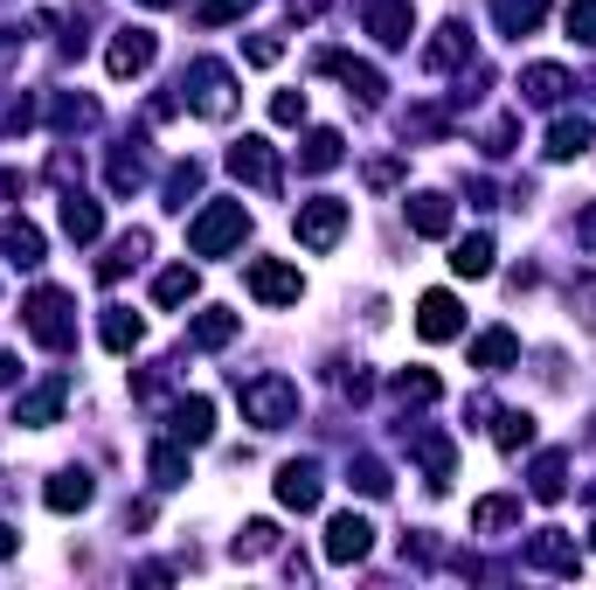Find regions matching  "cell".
<instances>
[{
	"label": "cell",
	"instance_id": "obj_1",
	"mask_svg": "<svg viewBox=\"0 0 596 590\" xmlns=\"http://www.w3.org/2000/svg\"><path fill=\"white\" fill-rule=\"evenodd\" d=\"M243 229H250L243 201H209V209L188 222V250H195V258H222V250L243 244Z\"/></svg>",
	"mask_w": 596,
	"mask_h": 590
},
{
	"label": "cell",
	"instance_id": "obj_2",
	"mask_svg": "<svg viewBox=\"0 0 596 590\" xmlns=\"http://www.w3.org/2000/svg\"><path fill=\"white\" fill-rule=\"evenodd\" d=\"M180 91H188V105H195L201 118H229V112H237V76H229V63L201 56L188 76H180Z\"/></svg>",
	"mask_w": 596,
	"mask_h": 590
},
{
	"label": "cell",
	"instance_id": "obj_3",
	"mask_svg": "<svg viewBox=\"0 0 596 590\" xmlns=\"http://www.w3.org/2000/svg\"><path fill=\"white\" fill-rule=\"evenodd\" d=\"M243 417L264 424V431L292 424V417H299V382H284V375H257V382H243Z\"/></svg>",
	"mask_w": 596,
	"mask_h": 590
},
{
	"label": "cell",
	"instance_id": "obj_4",
	"mask_svg": "<svg viewBox=\"0 0 596 590\" xmlns=\"http://www.w3.org/2000/svg\"><path fill=\"white\" fill-rule=\"evenodd\" d=\"M21 313H29V333L42 348H70L76 341V320H70V299L56 292V286H42L29 306H21Z\"/></svg>",
	"mask_w": 596,
	"mask_h": 590
},
{
	"label": "cell",
	"instance_id": "obj_5",
	"mask_svg": "<svg viewBox=\"0 0 596 590\" xmlns=\"http://www.w3.org/2000/svg\"><path fill=\"white\" fill-rule=\"evenodd\" d=\"M341 229H347V201L320 195V201H305V209H299V244L305 250H333V244H341Z\"/></svg>",
	"mask_w": 596,
	"mask_h": 590
},
{
	"label": "cell",
	"instance_id": "obj_6",
	"mask_svg": "<svg viewBox=\"0 0 596 590\" xmlns=\"http://www.w3.org/2000/svg\"><path fill=\"white\" fill-rule=\"evenodd\" d=\"M153 56H160V42H153V29H118L112 35V49H105V70L118 76H139V70H153Z\"/></svg>",
	"mask_w": 596,
	"mask_h": 590
},
{
	"label": "cell",
	"instance_id": "obj_7",
	"mask_svg": "<svg viewBox=\"0 0 596 590\" xmlns=\"http://www.w3.org/2000/svg\"><path fill=\"white\" fill-rule=\"evenodd\" d=\"M250 292L264 299V306H299L305 278H299L292 265H278V258H257V265H250Z\"/></svg>",
	"mask_w": 596,
	"mask_h": 590
},
{
	"label": "cell",
	"instance_id": "obj_8",
	"mask_svg": "<svg viewBox=\"0 0 596 590\" xmlns=\"http://www.w3.org/2000/svg\"><path fill=\"white\" fill-rule=\"evenodd\" d=\"M229 174L250 182V188H278V153H271V139H237V146H229Z\"/></svg>",
	"mask_w": 596,
	"mask_h": 590
},
{
	"label": "cell",
	"instance_id": "obj_9",
	"mask_svg": "<svg viewBox=\"0 0 596 590\" xmlns=\"http://www.w3.org/2000/svg\"><path fill=\"white\" fill-rule=\"evenodd\" d=\"M368 35L381 49H402L409 35H417V8H409V0H375L368 8Z\"/></svg>",
	"mask_w": 596,
	"mask_h": 590
},
{
	"label": "cell",
	"instance_id": "obj_10",
	"mask_svg": "<svg viewBox=\"0 0 596 590\" xmlns=\"http://www.w3.org/2000/svg\"><path fill=\"white\" fill-rule=\"evenodd\" d=\"M278 500L292 507V515H313V507H320V466H313V458H292V466L278 473Z\"/></svg>",
	"mask_w": 596,
	"mask_h": 590
},
{
	"label": "cell",
	"instance_id": "obj_11",
	"mask_svg": "<svg viewBox=\"0 0 596 590\" xmlns=\"http://www.w3.org/2000/svg\"><path fill=\"white\" fill-rule=\"evenodd\" d=\"M375 549V528L360 521V515H333V528H326V562H360Z\"/></svg>",
	"mask_w": 596,
	"mask_h": 590
},
{
	"label": "cell",
	"instance_id": "obj_12",
	"mask_svg": "<svg viewBox=\"0 0 596 590\" xmlns=\"http://www.w3.org/2000/svg\"><path fill=\"white\" fill-rule=\"evenodd\" d=\"M417 333H424V341H458V333H464L458 299H451V292H424V306H417Z\"/></svg>",
	"mask_w": 596,
	"mask_h": 590
},
{
	"label": "cell",
	"instance_id": "obj_13",
	"mask_svg": "<svg viewBox=\"0 0 596 590\" xmlns=\"http://www.w3.org/2000/svg\"><path fill=\"white\" fill-rule=\"evenodd\" d=\"M527 562H534V570H555V577H576L583 570V556H576V542H568L562 528H541L534 542H527Z\"/></svg>",
	"mask_w": 596,
	"mask_h": 590
},
{
	"label": "cell",
	"instance_id": "obj_14",
	"mask_svg": "<svg viewBox=\"0 0 596 590\" xmlns=\"http://www.w3.org/2000/svg\"><path fill=\"white\" fill-rule=\"evenodd\" d=\"M209 431H216V403H209V396L174 403V438H180V445H201Z\"/></svg>",
	"mask_w": 596,
	"mask_h": 590
},
{
	"label": "cell",
	"instance_id": "obj_15",
	"mask_svg": "<svg viewBox=\"0 0 596 590\" xmlns=\"http://www.w3.org/2000/svg\"><path fill=\"white\" fill-rule=\"evenodd\" d=\"M63 396H70V382H42L35 396H21V403H14V424H35V431H42V424H56Z\"/></svg>",
	"mask_w": 596,
	"mask_h": 590
},
{
	"label": "cell",
	"instance_id": "obj_16",
	"mask_svg": "<svg viewBox=\"0 0 596 590\" xmlns=\"http://www.w3.org/2000/svg\"><path fill=\"white\" fill-rule=\"evenodd\" d=\"M0 250H8L14 265H42V229L21 222V216H8V222H0Z\"/></svg>",
	"mask_w": 596,
	"mask_h": 590
},
{
	"label": "cell",
	"instance_id": "obj_17",
	"mask_svg": "<svg viewBox=\"0 0 596 590\" xmlns=\"http://www.w3.org/2000/svg\"><path fill=\"white\" fill-rule=\"evenodd\" d=\"M464 56H472V29H464V21L437 29V42L424 49V63H430V70H451V63H464Z\"/></svg>",
	"mask_w": 596,
	"mask_h": 590
},
{
	"label": "cell",
	"instance_id": "obj_18",
	"mask_svg": "<svg viewBox=\"0 0 596 590\" xmlns=\"http://www.w3.org/2000/svg\"><path fill=\"white\" fill-rule=\"evenodd\" d=\"M49 507H56V515H76V507H91V473H56V479H49V494H42Z\"/></svg>",
	"mask_w": 596,
	"mask_h": 590
},
{
	"label": "cell",
	"instance_id": "obj_19",
	"mask_svg": "<svg viewBox=\"0 0 596 590\" xmlns=\"http://www.w3.org/2000/svg\"><path fill=\"white\" fill-rule=\"evenodd\" d=\"M409 229H417V237H451V201L445 195H417L409 201Z\"/></svg>",
	"mask_w": 596,
	"mask_h": 590
},
{
	"label": "cell",
	"instance_id": "obj_20",
	"mask_svg": "<svg viewBox=\"0 0 596 590\" xmlns=\"http://www.w3.org/2000/svg\"><path fill=\"white\" fill-rule=\"evenodd\" d=\"M97 229H105V209L84 201V195H70V201H63V237H70V244H91Z\"/></svg>",
	"mask_w": 596,
	"mask_h": 590
},
{
	"label": "cell",
	"instance_id": "obj_21",
	"mask_svg": "<svg viewBox=\"0 0 596 590\" xmlns=\"http://www.w3.org/2000/svg\"><path fill=\"white\" fill-rule=\"evenodd\" d=\"M237 327H243L237 313H222V306H209V313H201V320L188 327V341H195V348H229V341H237Z\"/></svg>",
	"mask_w": 596,
	"mask_h": 590
},
{
	"label": "cell",
	"instance_id": "obj_22",
	"mask_svg": "<svg viewBox=\"0 0 596 590\" xmlns=\"http://www.w3.org/2000/svg\"><path fill=\"white\" fill-rule=\"evenodd\" d=\"M513 354H521V341H513L506 327H492V333H479V341H472V369H506Z\"/></svg>",
	"mask_w": 596,
	"mask_h": 590
},
{
	"label": "cell",
	"instance_id": "obj_23",
	"mask_svg": "<svg viewBox=\"0 0 596 590\" xmlns=\"http://www.w3.org/2000/svg\"><path fill=\"white\" fill-rule=\"evenodd\" d=\"M541 14H548V0H492V21H500L506 35H527Z\"/></svg>",
	"mask_w": 596,
	"mask_h": 590
},
{
	"label": "cell",
	"instance_id": "obj_24",
	"mask_svg": "<svg viewBox=\"0 0 596 590\" xmlns=\"http://www.w3.org/2000/svg\"><path fill=\"white\" fill-rule=\"evenodd\" d=\"M521 91L534 97V105H555V97L568 91V70H562V63H534V70L521 76Z\"/></svg>",
	"mask_w": 596,
	"mask_h": 590
},
{
	"label": "cell",
	"instance_id": "obj_25",
	"mask_svg": "<svg viewBox=\"0 0 596 590\" xmlns=\"http://www.w3.org/2000/svg\"><path fill=\"white\" fill-rule=\"evenodd\" d=\"M589 146V118H555L548 125V161H576Z\"/></svg>",
	"mask_w": 596,
	"mask_h": 590
},
{
	"label": "cell",
	"instance_id": "obj_26",
	"mask_svg": "<svg viewBox=\"0 0 596 590\" xmlns=\"http://www.w3.org/2000/svg\"><path fill=\"white\" fill-rule=\"evenodd\" d=\"M320 63H326L333 76H341V84H347L354 97H381V76H375L368 63H354V56H320Z\"/></svg>",
	"mask_w": 596,
	"mask_h": 590
},
{
	"label": "cell",
	"instance_id": "obj_27",
	"mask_svg": "<svg viewBox=\"0 0 596 590\" xmlns=\"http://www.w3.org/2000/svg\"><path fill=\"white\" fill-rule=\"evenodd\" d=\"M97 333H105V348H112V354H133L146 327H139L133 313H125V306H112V313H105V327H97Z\"/></svg>",
	"mask_w": 596,
	"mask_h": 590
},
{
	"label": "cell",
	"instance_id": "obj_28",
	"mask_svg": "<svg viewBox=\"0 0 596 590\" xmlns=\"http://www.w3.org/2000/svg\"><path fill=\"white\" fill-rule=\"evenodd\" d=\"M451 271H458V278H485V271H492V237H464V244L451 250Z\"/></svg>",
	"mask_w": 596,
	"mask_h": 590
},
{
	"label": "cell",
	"instance_id": "obj_29",
	"mask_svg": "<svg viewBox=\"0 0 596 590\" xmlns=\"http://www.w3.org/2000/svg\"><path fill=\"white\" fill-rule=\"evenodd\" d=\"M195 286H201V278H195L188 265H174V271L153 278V299H160V306H188V299H195Z\"/></svg>",
	"mask_w": 596,
	"mask_h": 590
},
{
	"label": "cell",
	"instance_id": "obj_30",
	"mask_svg": "<svg viewBox=\"0 0 596 590\" xmlns=\"http://www.w3.org/2000/svg\"><path fill=\"white\" fill-rule=\"evenodd\" d=\"M562 494H568V458L548 452V458L534 466V500H562Z\"/></svg>",
	"mask_w": 596,
	"mask_h": 590
},
{
	"label": "cell",
	"instance_id": "obj_31",
	"mask_svg": "<svg viewBox=\"0 0 596 590\" xmlns=\"http://www.w3.org/2000/svg\"><path fill=\"white\" fill-rule=\"evenodd\" d=\"M299 167H305V174L341 167V133H313V139H305V153H299Z\"/></svg>",
	"mask_w": 596,
	"mask_h": 590
},
{
	"label": "cell",
	"instance_id": "obj_32",
	"mask_svg": "<svg viewBox=\"0 0 596 590\" xmlns=\"http://www.w3.org/2000/svg\"><path fill=\"white\" fill-rule=\"evenodd\" d=\"M513 515H521V500L492 494V500H479V507H472V528H479V535H500V528H506Z\"/></svg>",
	"mask_w": 596,
	"mask_h": 590
},
{
	"label": "cell",
	"instance_id": "obj_33",
	"mask_svg": "<svg viewBox=\"0 0 596 590\" xmlns=\"http://www.w3.org/2000/svg\"><path fill=\"white\" fill-rule=\"evenodd\" d=\"M153 479L160 486H188V452L180 445H153Z\"/></svg>",
	"mask_w": 596,
	"mask_h": 590
},
{
	"label": "cell",
	"instance_id": "obj_34",
	"mask_svg": "<svg viewBox=\"0 0 596 590\" xmlns=\"http://www.w3.org/2000/svg\"><path fill=\"white\" fill-rule=\"evenodd\" d=\"M492 438H500V452H521V445H534V417H527V410H506Z\"/></svg>",
	"mask_w": 596,
	"mask_h": 590
},
{
	"label": "cell",
	"instance_id": "obj_35",
	"mask_svg": "<svg viewBox=\"0 0 596 590\" xmlns=\"http://www.w3.org/2000/svg\"><path fill=\"white\" fill-rule=\"evenodd\" d=\"M396 390H402L409 403H437V396H445V382H437L430 369H409V375H396Z\"/></svg>",
	"mask_w": 596,
	"mask_h": 590
},
{
	"label": "cell",
	"instance_id": "obj_36",
	"mask_svg": "<svg viewBox=\"0 0 596 590\" xmlns=\"http://www.w3.org/2000/svg\"><path fill=\"white\" fill-rule=\"evenodd\" d=\"M278 549V528L271 521H250L243 535H237V556H271Z\"/></svg>",
	"mask_w": 596,
	"mask_h": 590
},
{
	"label": "cell",
	"instance_id": "obj_37",
	"mask_svg": "<svg viewBox=\"0 0 596 590\" xmlns=\"http://www.w3.org/2000/svg\"><path fill=\"white\" fill-rule=\"evenodd\" d=\"M568 35L596 49V0H568Z\"/></svg>",
	"mask_w": 596,
	"mask_h": 590
},
{
	"label": "cell",
	"instance_id": "obj_38",
	"mask_svg": "<svg viewBox=\"0 0 596 590\" xmlns=\"http://www.w3.org/2000/svg\"><path fill=\"white\" fill-rule=\"evenodd\" d=\"M271 118H278V125H299V118H305V91H278V97H271Z\"/></svg>",
	"mask_w": 596,
	"mask_h": 590
},
{
	"label": "cell",
	"instance_id": "obj_39",
	"mask_svg": "<svg viewBox=\"0 0 596 590\" xmlns=\"http://www.w3.org/2000/svg\"><path fill=\"white\" fill-rule=\"evenodd\" d=\"M354 486H360V494H388V466H375V458H360V466H354Z\"/></svg>",
	"mask_w": 596,
	"mask_h": 590
},
{
	"label": "cell",
	"instance_id": "obj_40",
	"mask_svg": "<svg viewBox=\"0 0 596 590\" xmlns=\"http://www.w3.org/2000/svg\"><path fill=\"white\" fill-rule=\"evenodd\" d=\"M243 56H250L257 70H271V63L284 56V42H278V35H250V49H243Z\"/></svg>",
	"mask_w": 596,
	"mask_h": 590
},
{
	"label": "cell",
	"instance_id": "obj_41",
	"mask_svg": "<svg viewBox=\"0 0 596 590\" xmlns=\"http://www.w3.org/2000/svg\"><path fill=\"white\" fill-rule=\"evenodd\" d=\"M250 8V0H201V21H209V29H216V21H229V14H243Z\"/></svg>",
	"mask_w": 596,
	"mask_h": 590
},
{
	"label": "cell",
	"instance_id": "obj_42",
	"mask_svg": "<svg viewBox=\"0 0 596 590\" xmlns=\"http://www.w3.org/2000/svg\"><path fill=\"white\" fill-rule=\"evenodd\" d=\"M576 237H583V244H589V250H596V201H589V209H583V216H576Z\"/></svg>",
	"mask_w": 596,
	"mask_h": 590
},
{
	"label": "cell",
	"instance_id": "obj_43",
	"mask_svg": "<svg viewBox=\"0 0 596 590\" xmlns=\"http://www.w3.org/2000/svg\"><path fill=\"white\" fill-rule=\"evenodd\" d=\"M14 549H21V535H14V528H8V521H0V562H8V556H14Z\"/></svg>",
	"mask_w": 596,
	"mask_h": 590
},
{
	"label": "cell",
	"instance_id": "obj_44",
	"mask_svg": "<svg viewBox=\"0 0 596 590\" xmlns=\"http://www.w3.org/2000/svg\"><path fill=\"white\" fill-rule=\"evenodd\" d=\"M8 382H14V354H0V390H8Z\"/></svg>",
	"mask_w": 596,
	"mask_h": 590
},
{
	"label": "cell",
	"instance_id": "obj_45",
	"mask_svg": "<svg viewBox=\"0 0 596 590\" xmlns=\"http://www.w3.org/2000/svg\"><path fill=\"white\" fill-rule=\"evenodd\" d=\"M146 8H167V0H146Z\"/></svg>",
	"mask_w": 596,
	"mask_h": 590
},
{
	"label": "cell",
	"instance_id": "obj_46",
	"mask_svg": "<svg viewBox=\"0 0 596 590\" xmlns=\"http://www.w3.org/2000/svg\"><path fill=\"white\" fill-rule=\"evenodd\" d=\"M589 507H596V486H589Z\"/></svg>",
	"mask_w": 596,
	"mask_h": 590
},
{
	"label": "cell",
	"instance_id": "obj_47",
	"mask_svg": "<svg viewBox=\"0 0 596 590\" xmlns=\"http://www.w3.org/2000/svg\"><path fill=\"white\" fill-rule=\"evenodd\" d=\"M589 542H596V535H589Z\"/></svg>",
	"mask_w": 596,
	"mask_h": 590
}]
</instances>
